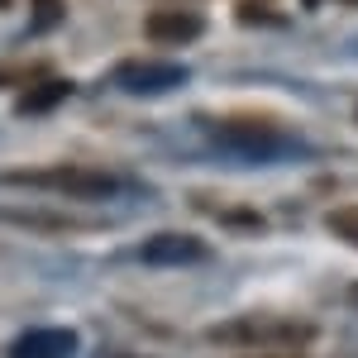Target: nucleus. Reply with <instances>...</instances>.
Here are the masks:
<instances>
[{"label":"nucleus","mask_w":358,"mask_h":358,"mask_svg":"<svg viewBox=\"0 0 358 358\" xmlns=\"http://www.w3.org/2000/svg\"><path fill=\"white\" fill-rule=\"evenodd\" d=\"M306 334H310V325H301V320H263V315H253V320H229V325H215L210 330V339L215 344H239V349H248V344H263V349H282V344H301Z\"/></svg>","instance_id":"obj_1"},{"label":"nucleus","mask_w":358,"mask_h":358,"mask_svg":"<svg viewBox=\"0 0 358 358\" xmlns=\"http://www.w3.org/2000/svg\"><path fill=\"white\" fill-rule=\"evenodd\" d=\"M5 182H34V187H53L67 196H115L120 182L106 172H86V167H48V172H5Z\"/></svg>","instance_id":"obj_2"},{"label":"nucleus","mask_w":358,"mask_h":358,"mask_svg":"<svg viewBox=\"0 0 358 358\" xmlns=\"http://www.w3.org/2000/svg\"><path fill=\"white\" fill-rule=\"evenodd\" d=\"M201 29H206V20L192 15V10H158V15H148L143 34L153 43H163V48H182V43H196L201 38Z\"/></svg>","instance_id":"obj_3"},{"label":"nucleus","mask_w":358,"mask_h":358,"mask_svg":"<svg viewBox=\"0 0 358 358\" xmlns=\"http://www.w3.org/2000/svg\"><path fill=\"white\" fill-rule=\"evenodd\" d=\"M206 253H210V244L196 239V234H153V239L138 244L143 263H201Z\"/></svg>","instance_id":"obj_4"},{"label":"nucleus","mask_w":358,"mask_h":358,"mask_svg":"<svg viewBox=\"0 0 358 358\" xmlns=\"http://www.w3.org/2000/svg\"><path fill=\"white\" fill-rule=\"evenodd\" d=\"M77 334L72 330H24L10 344V358H72Z\"/></svg>","instance_id":"obj_5"},{"label":"nucleus","mask_w":358,"mask_h":358,"mask_svg":"<svg viewBox=\"0 0 358 358\" xmlns=\"http://www.w3.org/2000/svg\"><path fill=\"white\" fill-rule=\"evenodd\" d=\"M115 82L124 91H167V86H182L187 72L182 67H163V62H124L115 72Z\"/></svg>","instance_id":"obj_6"},{"label":"nucleus","mask_w":358,"mask_h":358,"mask_svg":"<svg viewBox=\"0 0 358 358\" xmlns=\"http://www.w3.org/2000/svg\"><path fill=\"white\" fill-rule=\"evenodd\" d=\"M67 96H72V82H62V77L38 82V86H29L24 96H20V115H43V110H53V106H62Z\"/></svg>","instance_id":"obj_7"},{"label":"nucleus","mask_w":358,"mask_h":358,"mask_svg":"<svg viewBox=\"0 0 358 358\" xmlns=\"http://www.w3.org/2000/svg\"><path fill=\"white\" fill-rule=\"evenodd\" d=\"M330 234H339L344 244H358V206H339V210H330Z\"/></svg>","instance_id":"obj_8"},{"label":"nucleus","mask_w":358,"mask_h":358,"mask_svg":"<svg viewBox=\"0 0 358 358\" xmlns=\"http://www.w3.org/2000/svg\"><path fill=\"white\" fill-rule=\"evenodd\" d=\"M62 20V0H34V24L38 29H53Z\"/></svg>","instance_id":"obj_9"},{"label":"nucleus","mask_w":358,"mask_h":358,"mask_svg":"<svg viewBox=\"0 0 358 358\" xmlns=\"http://www.w3.org/2000/svg\"><path fill=\"white\" fill-rule=\"evenodd\" d=\"M263 358H296V354H263Z\"/></svg>","instance_id":"obj_10"},{"label":"nucleus","mask_w":358,"mask_h":358,"mask_svg":"<svg viewBox=\"0 0 358 358\" xmlns=\"http://www.w3.org/2000/svg\"><path fill=\"white\" fill-rule=\"evenodd\" d=\"M0 10H10V0H0Z\"/></svg>","instance_id":"obj_11"},{"label":"nucleus","mask_w":358,"mask_h":358,"mask_svg":"<svg viewBox=\"0 0 358 358\" xmlns=\"http://www.w3.org/2000/svg\"><path fill=\"white\" fill-rule=\"evenodd\" d=\"M349 5H358V0H349Z\"/></svg>","instance_id":"obj_12"}]
</instances>
